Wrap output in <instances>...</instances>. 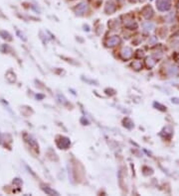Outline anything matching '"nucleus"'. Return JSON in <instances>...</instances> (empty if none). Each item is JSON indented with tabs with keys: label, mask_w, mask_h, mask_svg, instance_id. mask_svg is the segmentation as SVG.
I'll return each instance as SVG.
<instances>
[{
	"label": "nucleus",
	"mask_w": 179,
	"mask_h": 196,
	"mask_svg": "<svg viewBox=\"0 0 179 196\" xmlns=\"http://www.w3.org/2000/svg\"><path fill=\"white\" fill-rule=\"evenodd\" d=\"M155 3L157 9L160 12L168 11L171 8V0H156Z\"/></svg>",
	"instance_id": "f257e3e1"
},
{
	"label": "nucleus",
	"mask_w": 179,
	"mask_h": 196,
	"mask_svg": "<svg viewBox=\"0 0 179 196\" xmlns=\"http://www.w3.org/2000/svg\"><path fill=\"white\" fill-rule=\"evenodd\" d=\"M56 144L59 149H63V150H66L68 148L70 147L71 145V141L69 138H66V137H59L56 141Z\"/></svg>",
	"instance_id": "f03ea898"
},
{
	"label": "nucleus",
	"mask_w": 179,
	"mask_h": 196,
	"mask_svg": "<svg viewBox=\"0 0 179 196\" xmlns=\"http://www.w3.org/2000/svg\"><path fill=\"white\" fill-rule=\"evenodd\" d=\"M88 8H89V5H88V3L86 1H83L81 3H79L77 6L75 7V13L77 15H83L85 14L86 12L88 11Z\"/></svg>",
	"instance_id": "7ed1b4c3"
},
{
	"label": "nucleus",
	"mask_w": 179,
	"mask_h": 196,
	"mask_svg": "<svg viewBox=\"0 0 179 196\" xmlns=\"http://www.w3.org/2000/svg\"><path fill=\"white\" fill-rule=\"evenodd\" d=\"M132 55H133V51L129 47L122 48L121 51V57L123 59H130L131 57H132Z\"/></svg>",
	"instance_id": "20e7f679"
},
{
	"label": "nucleus",
	"mask_w": 179,
	"mask_h": 196,
	"mask_svg": "<svg viewBox=\"0 0 179 196\" xmlns=\"http://www.w3.org/2000/svg\"><path fill=\"white\" fill-rule=\"evenodd\" d=\"M119 43H121V39H119L118 36H113V37H110L106 40V45L107 47H114L118 45Z\"/></svg>",
	"instance_id": "39448f33"
},
{
	"label": "nucleus",
	"mask_w": 179,
	"mask_h": 196,
	"mask_svg": "<svg viewBox=\"0 0 179 196\" xmlns=\"http://www.w3.org/2000/svg\"><path fill=\"white\" fill-rule=\"evenodd\" d=\"M141 13H142V16L144 18L149 19V18H151L153 16V10H152V8H151V6L146 5V6H144L142 8Z\"/></svg>",
	"instance_id": "423d86ee"
},
{
	"label": "nucleus",
	"mask_w": 179,
	"mask_h": 196,
	"mask_svg": "<svg viewBox=\"0 0 179 196\" xmlns=\"http://www.w3.org/2000/svg\"><path fill=\"white\" fill-rule=\"evenodd\" d=\"M117 10V5L113 2V1H109L106 3V8H105V12L106 14H111Z\"/></svg>",
	"instance_id": "0eeeda50"
},
{
	"label": "nucleus",
	"mask_w": 179,
	"mask_h": 196,
	"mask_svg": "<svg viewBox=\"0 0 179 196\" xmlns=\"http://www.w3.org/2000/svg\"><path fill=\"white\" fill-rule=\"evenodd\" d=\"M167 74L169 77H176L179 74V67L177 66H170L168 69H167Z\"/></svg>",
	"instance_id": "6e6552de"
},
{
	"label": "nucleus",
	"mask_w": 179,
	"mask_h": 196,
	"mask_svg": "<svg viewBox=\"0 0 179 196\" xmlns=\"http://www.w3.org/2000/svg\"><path fill=\"white\" fill-rule=\"evenodd\" d=\"M142 28L144 29V31L150 32L155 28V24L153 22H151V21H146L144 23H142Z\"/></svg>",
	"instance_id": "1a4fd4ad"
},
{
	"label": "nucleus",
	"mask_w": 179,
	"mask_h": 196,
	"mask_svg": "<svg viewBox=\"0 0 179 196\" xmlns=\"http://www.w3.org/2000/svg\"><path fill=\"white\" fill-rule=\"evenodd\" d=\"M145 63H146V66L148 67V69H152V67L156 65V59H153L152 57H148V58H146Z\"/></svg>",
	"instance_id": "9d476101"
},
{
	"label": "nucleus",
	"mask_w": 179,
	"mask_h": 196,
	"mask_svg": "<svg viewBox=\"0 0 179 196\" xmlns=\"http://www.w3.org/2000/svg\"><path fill=\"white\" fill-rule=\"evenodd\" d=\"M125 27L129 28V29H130V30H134L137 28V24L135 22H133L132 20H130V21H129V22H125Z\"/></svg>",
	"instance_id": "9b49d317"
},
{
	"label": "nucleus",
	"mask_w": 179,
	"mask_h": 196,
	"mask_svg": "<svg viewBox=\"0 0 179 196\" xmlns=\"http://www.w3.org/2000/svg\"><path fill=\"white\" fill-rule=\"evenodd\" d=\"M43 190L45 191L47 194H49V195H59V193L57 192V191L51 189L50 187H48V186H44L43 187Z\"/></svg>",
	"instance_id": "f8f14e48"
},
{
	"label": "nucleus",
	"mask_w": 179,
	"mask_h": 196,
	"mask_svg": "<svg viewBox=\"0 0 179 196\" xmlns=\"http://www.w3.org/2000/svg\"><path fill=\"white\" fill-rule=\"evenodd\" d=\"M123 125H125V127H126L127 129H131V128L133 127V123H132V121H131L130 119H129V118H125V120H123Z\"/></svg>",
	"instance_id": "ddd939ff"
},
{
	"label": "nucleus",
	"mask_w": 179,
	"mask_h": 196,
	"mask_svg": "<svg viewBox=\"0 0 179 196\" xmlns=\"http://www.w3.org/2000/svg\"><path fill=\"white\" fill-rule=\"evenodd\" d=\"M132 66H133V69H136V70H139L142 67V65H141V62H139V61H135L132 62Z\"/></svg>",
	"instance_id": "4468645a"
},
{
	"label": "nucleus",
	"mask_w": 179,
	"mask_h": 196,
	"mask_svg": "<svg viewBox=\"0 0 179 196\" xmlns=\"http://www.w3.org/2000/svg\"><path fill=\"white\" fill-rule=\"evenodd\" d=\"M154 107H156V109H159L160 111H166V107L165 106H163L161 105L160 103H157V102H154Z\"/></svg>",
	"instance_id": "2eb2a0df"
},
{
	"label": "nucleus",
	"mask_w": 179,
	"mask_h": 196,
	"mask_svg": "<svg viewBox=\"0 0 179 196\" xmlns=\"http://www.w3.org/2000/svg\"><path fill=\"white\" fill-rule=\"evenodd\" d=\"M171 102L174 103V104H179V98H177V97H174V98L171 99Z\"/></svg>",
	"instance_id": "dca6fc26"
},
{
	"label": "nucleus",
	"mask_w": 179,
	"mask_h": 196,
	"mask_svg": "<svg viewBox=\"0 0 179 196\" xmlns=\"http://www.w3.org/2000/svg\"><path fill=\"white\" fill-rule=\"evenodd\" d=\"M155 42H156V38H155V37H151L149 43H155Z\"/></svg>",
	"instance_id": "f3484780"
}]
</instances>
